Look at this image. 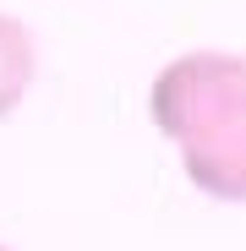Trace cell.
Returning <instances> with one entry per match:
<instances>
[{
	"label": "cell",
	"instance_id": "obj_3",
	"mask_svg": "<svg viewBox=\"0 0 246 251\" xmlns=\"http://www.w3.org/2000/svg\"><path fill=\"white\" fill-rule=\"evenodd\" d=\"M38 82V38L17 11H0V120L17 115Z\"/></svg>",
	"mask_w": 246,
	"mask_h": 251
},
{
	"label": "cell",
	"instance_id": "obj_4",
	"mask_svg": "<svg viewBox=\"0 0 246 251\" xmlns=\"http://www.w3.org/2000/svg\"><path fill=\"white\" fill-rule=\"evenodd\" d=\"M0 251H11V246H6V240H0Z\"/></svg>",
	"mask_w": 246,
	"mask_h": 251
},
{
	"label": "cell",
	"instance_id": "obj_1",
	"mask_svg": "<svg viewBox=\"0 0 246 251\" xmlns=\"http://www.w3.org/2000/svg\"><path fill=\"white\" fill-rule=\"evenodd\" d=\"M241 99H246V55L241 50H186L159 66L153 88H148V115L159 126V137L175 148L214 115L235 109Z\"/></svg>",
	"mask_w": 246,
	"mask_h": 251
},
{
	"label": "cell",
	"instance_id": "obj_2",
	"mask_svg": "<svg viewBox=\"0 0 246 251\" xmlns=\"http://www.w3.org/2000/svg\"><path fill=\"white\" fill-rule=\"evenodd\" d=\"M181 148V170L186 180L214 197V202H246V99L224 115H214L208 126H197V131Z\"/></svg>",
	"mask_w": 246,
	"mask_h": 251
}]
</instances>
